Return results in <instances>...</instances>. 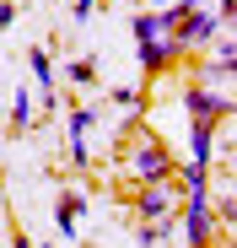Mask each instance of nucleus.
I'll return each mask as SVG.
<instances>
[{
  "mask_svg": "<svg viewBox=\"0 0 237 248\" xmlns=\"http://www.w3.org/2000/svg\"><path fill=\"white\" fill-rule=\"evenodd\" d=\"M130 173L140 178V189H146V184H173V178H178V162H173V151H167L162 140L140 135V140L130 146Z\"/></svg>",
  "mask_w": 237,
  "mask_h": 248,
  "instance_id": "obj_1",
  "label": "nucleus"
},
{
  "mask_svg": "<svg viewBox=\"0 0 237 248\" xmlns=\"http://www.w3.org/2000/svg\"><path fill=\"white\" fill-rule=\"evenodd\" d=\"M173 221H183V243H189V248H210V243H216L210 189H205V194H183V211H178Z\"/></svg>",
  "mask_w": 237,
  "mask_h": 248,
  "instance_id": "obj_2",
  "label": "nucleus"
},
{
  "mask_svg": "<svg viewBox=\"0 0 237 248\" xmlns=\"http://www.w3.org/2000/svg\"><path fill=\"white\" fill-rule=\"evenodd\" d=\"M183 108H189V124H221L232 119V92H205V81H189Z\"/></svg>",
  "mask_w": 237,
  "mask_h": 248,
  "instance_id": "obj_3",
  "label": "nucleus"
},
{
  "mask_svg": "<svg viewBox=\"0 0 237 248\" xmlns=\"http://www.w3.org/2000/svg\"><path fill=\"white\" fill-rule=\"evenodd\" d=\"M216 32H221L216 11H194V16H183V22L173 27V38H178V49H205V44H216Z\"/></svg>",
  "mask_w": 237,
  "mask_h": 248,
  "instance_id": "obj_4",
  "label": "nucleus"
},
{
  "mask_svg": "<svg viewBox=\"0 0 237 248\" xmlns=\"http://www.w3.org/2000/svg\"><path fill=\"white\" fill-rule=\"evenodd\" d=\"M135 205H140V221H173L178 216V189L173 184H146Z\"/></svg>",
  "mask_w": 237,
  "mask_h": 248,
  "instance_id": "obj_5",
  "label": "nucleus"
},
{
  "mask_svg": "<svg viewBox=\"0 0 237 248\" xmlns=\"http://www.w3.org/2000/svg\"><path fill=\"white\" fill-rule=\"evenodd\" d=\"M135 54H140V70H146V76H156V70H167L183 49H178V38L167 32V38H151V44H135Z\"/></svg>",
  "mask_w": 237,
  "mask_h": 248,
  "instance_id": "obj_6",
  "label": "nucleus"
},
{
  "mask_svg": "<svg viewBox=\"0 0 237 248\" xmlns=\"http://www.w3.org/2000/svg\"><path fill=\"white\" fill-rule=\"evenodd\" d=\"M189 162H216V124H189Z\"/></svg>",
  "mask_w": 237,
  "mask_h": 248,
  "instance_id": "obj_7",
  "label": "nucleus"
},
{
  "mask_svg": "<svg viewBox=\"0 0 237 248\" xmlns=\"http://www.w3.org/2000/svg\"><path fill=\"white\" fill-rule=\"evenodd\" d=\"M27 65H32V81L44 87V108H54V65H49V49H32Z\"/></svg>",
  "mask_w": 237,
  "mask_h": 248,
  "instance_id": "obj_8",
  "label": "nucleus"
},
{
  "mask_svg": "<svg viewBox=\"0 0 237 248\" xmlns=\"http://www.w3.org/2000/svg\"><path fill=\"white\" fill-rule=\"evenodd\" d=\"M81 211H87V200H81V194H65V200L54 205V221H59L65 237H75V221H81Z\"/></svg>",
  "mask_w": 237,
  "mask_h": 248,
  "instance_id": "obj_9",
  "label": "nucleus"
},
{
  "mask_svg": "<svg viewBox=\"0 0 237 248\" xmlns=\"http://www.w3.org/2000/svg\"><path fill=\"white\" fill-rule=\"evenodd\" d=\"M183 194H205L210 189V168H205V162H183Z\"/></svg>",
  "mask_w": 237,
  "mask_h": 248,
  "instance_id": "obj_10",
  "label": "nucleus"
},
{
  "mask_svg": "<svg viewBox=\"0 0 237 248\" xmlns=\"http://www.w3.org/2000/svg\"><path fill=\"white\" fill-rule=\"evenodd\" d=\"M11 124H16V130H27V124H32V97H27V87L11 92Z\"/></svg>",
  "mask_w": 237,
  "mask_h": 248,
  "instance_id": "obj_11",
  "label": "nucleus"
},
{
  "mask_svg": "<svg viewBox=\"0 0 237 248\" xmlns=\"http://www.w3.org/2000/svg\"><path fill=\"white\" fill-rule=\"evenodd\" d=\"M92 124H97V113H92V108H75V113H70V146H75V140H87Z\"/></svg>",
  "mask_w": 237,
  "mask_h": 248,
  "instance_id": "obj_12",
  "label": "nucleus"
},
{
  "mask_svg": "<svg viewBox=\"0 0 237 248\" xmlns=\"http://www.w3.org/2000/svg\"><path fill=\"white\" fill-rule=\"evenodd\" d=\"M216 60H221V70H226V76L237 70V49H232V32H226V38H216ZM221 70H216V76H221Z\"/></svg>",
  "mask_w": 237,
  "mask_h": 248,
  "instance_id": "obj_13",
  "label": "nucleus"
},
{
  "mask_svg": "<svg viewBox=\"0 0 237 248\" xmlns=\"http://www.w3.org/2000/svg\"><path fill=\"white\" fill-rule=\"evenodd\" d=\"M70 81H75V87H92V81H97V65H92V60H75V65H70Z\"/></svg>",
  "mask_w": 237,
  "mask_h": 248,
  "instance_id": "obj_14",
  "label": "nucleus"
},
{
  "mask_svg": "<svg viewBox=\"0 0 237 248\" xmlns=\"http://www.w3.org/2000/svg\"><path fill=\"white\" fill-rule=\"evenodd\" d=\"M113 103H118V108H135V103H140V92H135V87H118V92H113Z\"/></svg>",
  "mask_w": 237,
  "mask_h": 248,
  "instance_id": "obj_15",
  "label": "nucleus"
},
{
  "mask_svg": "<svg viewBox=\"0 0 237 248\" xmlns=\"http://www.w3.org/2000/svg\"><path fill=\"white\" fill-rule=\"evenodd\" d=\"M11 248H32V237H27L22 227H11Z\"/></svg>",
  "mask_w": 237,
  "mask_h": 248,
  "instance_id": "obj_16",
  "label": "nucleus"
},
{
  "mask_svg": "<svg viewBox=\"0 0 237 248\" xmlns=\"http://www.w3.org/2000/svg\"><path fill=\"white\" fill-rule=\"evenodd\" d=\"M92 6H97V0H75V16L87 22V16H92Z\"/></svg>",
  "mask_w": 237,
  "mask_h": 248,
  "instance_id": "obj_17",
  "label": "nucleus"
},
{
  "mask_svg": "<svg viewBox=\"0 0 237 248\" xmlns=\"http://www.w3.org/2000/svg\"><path fill=\"white\" fill-rule=\"evenodd\" d=\"M156 6H162V0H156Z\"/></svg>",
  "mask_w": 237,
  "mask_h": 248,
  "instance_id": "obj_18",
  "label": "nucleus"
}]
</instances>
